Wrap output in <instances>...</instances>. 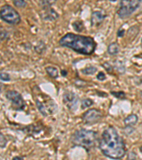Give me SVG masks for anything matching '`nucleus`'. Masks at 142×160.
Masks as SVG:
<instances>
[{"label":"nucleus","instance_id":"nucleus-1","mask_svg":"<svg viewBox=\"0 0 142 160\" xmlns=\"http://www.w3.org/2000/svg\"><path fill=\"white\" fill-rule=\"evenodd\" d=\"M99 147L106 157L112 159H121L126 154L123 139L112 126L108 127L103 131L99 143Z\"/></svg>","mask_w":142,"mask_h":160},{"label":"nucleus","instance_id":"nucleus-2","mask_svg":"<svg viewBox=\"0 0 142 160\" xmlns=\"http://www.w3.org/2000/svg\"><path fill=\"white\" fill-rule=\"evenodd\" d=\"M59 44L63 47L71 48L83 55H91L95 52L96 48V43L92 37L73 33L64 35L60 39Z\"/></svg>","mask_w":142,"mask_h":160},{"label":"nucleus","instance_id":"nucleus-3","mask_svg":"<svg viewBox=\"0 0 142 160\" xmlns=\"http://www.w3.org/2000/svg\"><path fill=\"white\" fill-rule=\"evenodd\" d=\"M97 134L93 130L80 129L75 132L71 137V142L73 145L81 147L87 151L95 147L97 142Z\"/></svg>","mask_w":142,"mask_h":160},{"label":"nucleus","instance_id":"nucleus-4","mask_svg":"<svg viewBox=\"0 0 142 160\" xmlns=\"http://www.w3.org/2000/svg\"><path fill=\"white\" fill-rule=\"evenodd\" d=\"M0 18L11 25H17L21 21V17L17 10L8 5H4L0 9Z\"/></svg>","mask_w":142,"mask_h":160},{"label":"nucleus","instance_id":"nucleus-5","mask_svg":"<svg viewBox=\"0 0 142 160\" xmlns=\"http://www.w3.org/2000/svg\"><path fill=\"white\" fill-rule=\"evenodd\" d=\"M141 1H120L117 14L121 19L129 17L139 7Z\"/></svg>","mask_w":142,"mask_h":160},{"label":"nucleus","instance_id":"nucleus-6","mask_svg":"<svg viewBox=\"0 0 142 160\" xmlns=\"http://www.w3.org/2000/svg\"><path fill=\"white\" fill-rule=\"evenodd\" d=\"M37 108L39 109V112L43 116H49L56 113L58 106L55 102L53 100H46V102H42L41 100L36 99V100Z\"/></svg>","mask_w":142,"mask_h":160},{"label":"nucleus","instance_id":"nucleus-7","mask_svg":"<svg viewBox=\"0 0 142 160\" xmlns=\"http://www.w3.org/2000/svg\"><path fill=\"white\" fill-rule=\"evenodd\" d=\"M6 98L11 103L14 110H23L26 107V103L20 94L16 90H9L6 93Z\"/></svg>","mask_w":142,"mask_h":160},{"label":"nucleus","instance_id":"nucleus-8","mask_svg":"<svg viewBox=\"0 0 142 160\" xmlns=\"http://www.w3.org/2000/svg\"><path fill=\"white\" fill-rule=\"evenodd\" d=\"M103 116V113L97 109H90L83 115L82 119L85 124L92 125L100 122Z\"/></svg>","mask_w":142,"mask_h":160},{"label":"nucleus","instance_id":"nucleus-9","mask_svg":"<svg viewBox=\"0 0 142 160\" xmlns=\"http://www.w3.org/2000/svg\"><path fill=\"white\" fill-rule=\"evenodd\" d=\"M63 103L70 110L75 111L77 109L78 105V97L73 92L66 91L63 93Z\"/></svg>","mask_w":142,"mask_h":160},{"label":"nucleus","instance_id":"nucleus-10","mask_svg":"<svg viewBox=\"0 0 142 160\" xmlns=\"http://www.w3.org/2000/svg\"><path fill=\"white\" fill-rule=\"evenodd\" d=\"M106 15H104L102 11H95L92 14L91 17V25L93 26H98L103 23L105 20Z\"/></svg>","mask_w":142,"mask_h":160},{"label":"nucleus","instance_id":"nucleus-11","mask_svg":"<svg viewBox=\"0 0 142 160\" xmlns=\"http://www.w3.org/2000/svg\"><path fill=\"white\" fill-rule=\"evenodd\" d=\"M43 9H46L45 12V19L49 20H55L58 18V15L55 12L54 9L51 8V7H48L43 8Z\"/></svg>","mask_w":142,"mask_h":160},{"label":"nucleus","instance_id":"nucleus-12","mask_svg":"<svg viewBox=\"0 0 142 160\" xmlns=\"http://www.w3.org/2000/svg\"><path fill=\"white\" fill-rule=\"evenodd\" d=\"M138 122V116L135 114H131L129 116L126 117L124 120V122L126 126H130L132 127L135 125Z\"/></svg>","mask_w":142,"mask_h":160},{"label":"nucleus","instance_id":"nucleus-13","mask_svg":"<svg viewBox=\"0 0 142 160\" xmlns=\"http://www.w3.org/2000/svg\"><path fill=\"white\" fill-rule=\"evenodd\" d=\"M119 50V44L116 42H114V43H112L111 44H109V46H108L107 48V51L109 53L110 55H116V54H118Z\"/></svg>","mask_w":142,"mask_h":160},{"label":"nucleus","instance_id":"nucleus-14","mask_svg":"<svg viewBox=\"0 0 142 160\" xmlns=\"http://www.w3.org/2000/svg\"><path fill=\"white\" fill-rule=\"evenodd\" d=\"M46 71L50 77L52 78H56L58 77V71L56 68L53 67V66H49V67L46 68Z\"/></svg>","mask_w":142,"mask_h":160},{"label":"nucleus","instance_id":"nucleus-15","mask_svg":"<svg viewBox=\"0 0 142 160\" xmlns=\"http://www.w3.org/2000/svg\"><path fill=\"white\" fill-rule=\"evenodd\" d=\"M94 104V102L91 99L87 98V99H84V100L82 101V104H81V108L82 109H85L87 108H90L92 105Z\"/></svg>","mask_w":142,"mask_h":160},{"label":"nucleus","instance_id":"nucleus-16","mask_svg":"<svg viewBox=\"0 0 142 160\" xmlns=\"http://www.w3.org/2000/svg\"><path fill=\"white\" fill-rule=\"evenodd\" d=\"M97 70V68L94 67V66H90V67L85 68L82 70V73L85 75H92L95 73Z\"/></svg>","mask_w":142,"mask_h":160},{"label":"nucleus","instance_id":"nucleus-17","mask_svg":"<svg viewBox=\"0 0 142 160\" xmlns=\"http://www.w3.org/2000/svg\"><path fill=\"white\" fill-rule=\"evenodd\" d=\"M73 26L74 29H75L76 31L81 32V31H83L84 29V25L82 21L74 22V23L73 24Z\"/></svg>","mask_w":142,"mask_h":160},{"label":"nucleus","instance_id":"nucleus-18","mask_svg":"<svg viewBox=\"0 0 142 160\" xmlns=\"http://www.w3.org/2000/svg\"><path fill=\"white\" fill-rule=\"evenodd\" d=\"M35 50L39 54H41L42 52H43L46 50V45L42 41H40L39 44L35 47Z\"/></svg>","mask_w":142,"mask_h":160},{"label":"nucleus","instance_id":"nucleus-19","mask_svg":"<svg viewBox=\"0 0 142 160\" xmlns=\"http://www.w3.org/2000/svg\"><path fill=\"white\" fill-rule=\"evenodd\" d=\"M7 139L6 138L5 135L2 133H0V147L1 148H5L7 146Z\"/></svg>","mask_w":142,"mask_h":160},{"label":"nucleus","instance_id":"nucleus-20","mask_svg":"<svg viewBox=\"0 0 142 160\" xmlns=\"http://www.w3.org/2000/svg\"><path fill=\"white\" fill-rule=\"evenodd\" d=\"M111 93L112 96L119 99H125L126 97L125 93L123 91H119V92H114V91H112V92H111Z\"/></svg>","mask_w":142,"mask_h":160},{"label":"nucleus","instance_id":"nucleus-21","mask_svg":"<svg viewBox=\"0 0 142 160\" xmlns=\"http://www.w3.org/2000/svg\"><path fill=\"white\" fill-rule=\"evenodd\" d=\"M14 5L17 7L23 8L27 5V3L23 0H17V1H14Z\"/></svg>","mask_w":142,"mask_h":160},{"label":"nucleus","instance_id":"nucleus-22","mask_svg":"<svg viewBox=\"0 0 142 160\" xmlns=\"http://www.w3.org/2000/svg\"><path fill=\"white\" fill-rule=\"evenodd\" d=\"M0 80H3V81H9L10 80L9 74L5 72L0 73Z\"/></svg>","mask_w":142,"mask_h":160},{"label":"nucleus","instance_id":"nucleus-23","mask_svg":"<svg viewBox=\"0 0 142 160\" xmlns=\"http://www.w3.org/2000/svg\"><path fill=\"white\" fill-rule=\"evenodd\" d=\"M124 129H125V132L126 133V135H127L132 134L134 132V128L132 127H130V126H126Z\"/></svg>","mask_w":142,"mask_h":160},{"label":"nucleus","instance_id":"nucleus-24","mask_svg":"<svg viewBox=\"0 0 142 160\" xmlns=\"http://www.w3.org/2000/svg\"><path fill=\"white\" fill-rule=\"evenodd\" d=\"M97 78L99 80H101V81H103L106 79V76L105 74L103 72H99V73L97 75Z\"/></svg>","mask_w":142,"mask_h":160},{"label":"nucleus","instance_id":"nucleus-25","mask_svg":"<svg viewBox=\"0 0 142 160\" xmlns=\"http://www.w3.org/2000/svg\"><path fill=\"white\" fill-rule=\"evenodd\" d=\"M127 160H137V155L134 152H131L128 155Z\"/></svg>","mask_w":142,"mask_h":160},{"label":"nucleus","instance_id":"nucleus-26","mask_svg":"<svg viewBox=\"0 0 142 160\" xmlns=\"http://www.w3.org/2000/svg\"><path fill=\"white\" fill-rule=\"evenodd\" d=\"M103 66L104 68H105L106 70H107L108 72L109 73H110V72H112V66H110V65H109V64H107V63H105V64H104L103 65Z\"/></svg>","mask_w":142,"mask_h":160},{"label":"nucleus","instance_id":"nucleus-27","mask_svg":"<svg viewBox=\"0 0 142 160\" xmlns=\"http://www.w3.org/2000/svg\"><path fill=\"white\" fill-rule=\"evenodd\" d=\"M125 34V30L124 29H119L117 31V36L118 37H122Z\"/></svg>","mask_w":142,"mask_h":160},{"label":"nucleus","instance_id":"nucleus-28","mask_svg":"<svg viewBox=\"0 0 142 160\" xmlns=\"http://www.w3.org/2000/svg\"><path fill=\"white\" fill-rule=\"evenodd\" d=\"M12 160H24V159L21 156H16V157L13 158Z\"/></svg>","mask_w":142,"mask_h":160},{"label":"nucleus","instance_id":"nucleus-29","mask_svg":"<svg viewBox=\"0 0 142 160\" xmlns=\"http://www.w3.org/2000/svg\"><path fill=\"white\" fill-rule=\"evenodd\" d=\"M61 74L63 75V76H66L68 74V72L65 70H61Z\"/></svg>","mask_w":142,"mask_h":160},{"label":"nucleus","instance_id":"nucleus-30","mask_svg":"<svg viewBox=\"0 0 142 160\" xmlns=\"http://www.w3.org/2000/svg\"><path fill=\"white\" fill-rule=\"evenodd\" d=\"M136 57H139V58H141L142 59V54H139V55H138V56H136Z\"/></svg>","mask_w":142,"mask_h":160},{"label":"nucleus","instance_id":"nucleus-31","mask_svg":"<svg viewBox=\"0 0 142 160\" xmlns=\"http://www.w3.org/2000/svg\"><path fill=\"white\" fill-rule=\"evenodd\" d=\"M140 149V152H141L142 153V146H141V147H140V149Z\"/></svg>","mask_w":142,"mask_h":160},{"label":"nucleus","instance_id":"nucleus-32","mask_svg":"<svg viewBox=\"0 0 142 160\" xmlns=\"http://www.w3.org/2000/svg\"><path fill=\"white\" fill-rule=\"evenodd\" d=\"M141 43H142V39H141Z\"/></svg>","mask_w":142,"mask_h":160}]
</instances>
